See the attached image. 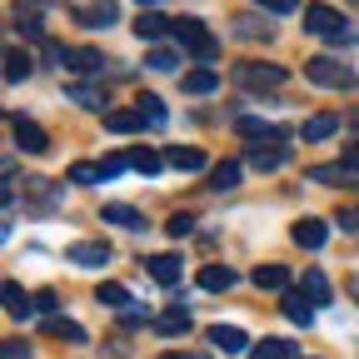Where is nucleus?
I'll list each match as a JSON object with an SVG mask.
<instances>
[{"label":"nucleus","mask_w":359,"mask_h":359,"mask_svg":"<svg viewBox=\"0 0 359 359\" xmlns=\"http://www.w3.org/2000/svg\"><path fill=\"white\" fill-rule=\"evenodd\" d=\"M140 11H155V0H140Z\"/></svg>","instance_id":"obj_45"},{"label":"nucleus","mask_w":359,"mask_h":359,"mask_svg":"<svg viewBox=\"0 0 359 359\" xmlns=\"http://www.w3.org/2000/svg\"><path fill=\"white\" fill-rule=\"evenodd\" d=\"M240 35H255V40H259V35H269V25H255L250 15H240Z\"/></svg>","instance_id":"obj_44"},{"label":"nucleus","mask_w":359,"mask_h":359,"mask_svg":"<svg viewBox=\"0 0 359 359\" xmlns=\"http://www.w3.org/2000/svg\"><path fill=\"white\" fill-rule=\"evenodd\" d=\"M80 20L85 25H110L115 20V6H110V0H100V6H80Z\"/></svg>","instance_id":"obj_32"},{"label":"nucleus","mask_w":359,"mask_h":359,"mask_svg":"<svg viewBox=\"0 0 359 359\" xmlns=\"http://www.w3.org/2000/svg\"><path fill=\"white\" fill-rule=\"evenodd\" d=\"M280 309H285V320H290V325H304V330L314 325V299H304V294H285Z\"/></svg>","instance_id":"obj_10"},{"label":"nucleus","mask_w":359,"mask_h":359,"mask_svg":"<svg viewBox=\"0 0 359 359\" xmlns=\"http://www.w3.org/2000/svg\"><path fill=\"white\" fill-rule=\"evenodd\" d=\"M35 309V299L15 285V280H6V314H15V320H25V314Z\"/></svg>","instance_id":"obj_20"},{"label":"nucleus","mask_w":359,"mask_h":359,"mask_svg":"<svg viewBox=\"0 0 359 359\" xmlns=\"http://www.w3.org/2000/svg\"><path fill=\"white\" fill-rule=\"evenodd\" d=\"M195 280H200V290H210V294H224V290H235V269H230V264H205Z\"/></svg>","instance_id":"obj_8"},{"label":"nucleus","mask_w":359,"mask_h":359,"mask_svg":"<svg viewBox=\"0 0 359 359\" xmlns=\"http://www.w3.org/2000/svg\"><path fill=\"white\" fill-rule=\"evenodd\" d=\"M285 160H290V145H255L250 150V165L255 170H280Z\"/></svg>","instance_id":"obj_13"},{"label":"nucleus","mask_w":359,"mask_h":359,"mask_svg":"<svg viewBox=\"0 0 359 359\" xmlns=\"http://www.w3.org/2000/svg\"><path fill=\"white\" fill-rule=\"evenodd\" d=\"M165 230H170L175 240H185V235L195 230V215H185V210H180V215H170V224H165Z\"/></svg>","instance_id":"obj_36"},{"label":"nucleus","mask_w":359,"mask_h":359,"mask_svg":"<svg viewBox=\"0 0 359 359\" xmlns=\"http://www.w3.org/2000/svg\"><path fill=\"white\" fill-rule=\"evenodd\" d=\"M334 224L354 235V230H359V210H339V215H334Z\"/></svg>","instance_id":"obj_41"},{"label":"nucleus","mask_w":359,"mask_h":359,"mask_svg":"<svg viewBox=\"0 0 359 359\" xmlns=\"http://www.w3.org/2000/svg\"><path fill=\"white\" fill-rule=\"evenodd\" d=\"M259 11H269V15H294L299 11V0H255Z\"/></svg>","instance_id":"obj_37"},{"label":"nucleus","mask_w":359,"mask_h":359,"mask_svg":"<svg viewBox=\"0 0 359 359\" xmlns=\"http://www.w3.org/2000/svg\"><path fill=\"white\" fill-rule=\"evenodd\" d=\"M290 354H294L290 339H259V344L250 349V359H290Z\"/></svg>","instance_id":"obj_28"},{"label":"nucleus","mask_w":359,"mask_h":359,"mask_svg":"<svg viewBox=\"0 0 359 359\" xmlns=\"http://www.w3.org/2000/svg\"><path fill=\"white\" fill-rule=\"evenodd\" d=\"M165 165H175V170H205V155L190 150V145H175V150H165Z\"/></svg>","instance_id":"obj_24"},{"label":"nucleus","mask_w":359,"mask_h":359,"mask_svg":"<svg viewBox=\"0 0 359 359\" xmlns=\"http://www.w3.org/2000/svg\"><path fill=\"white\" fill-rule=\"evenodd\" d=\"M95 299H100L105 309H130V290H125V285H100Z\"/></svg>","instance_id":"obj_31"},{"label":"nucleus","mask_w":359,"mask_h":359,"mask_svg":"<svg viewBox=\"0 0 359 359\" xmlns=\"http://www.w3.org/2000/svg\"><path fill=\"white\" fill-rule=\"evenodd\" d=\"M25 75H30V55L20 50V45H11V50H6V80H11V85H20Z\"/></svg>","instance_id":"obj_26"},{"label":"nucleus","mask_w":359,"mask_h":359,"mask_svg":"<svg viewBox=\"0 0 359 359\" xmlns=\"http://www.w3.org/2000/svg\"><path fill=\"white\" fill-rule=\"evenodd\" d=\"M140 115L160 130V125H165V105H160V95H140Z\"/></svg>","instance_id":"obj_35"},{"label":"nucleus","mask_w":359,"mask_h":359,"mask_svg":"<svg viewBox=\"0 0 359 359\" xmlns=\"http://www.w3.org/2000/svg\"><path fill=\"white\" fill-rule=\"evenodd\" d=\"M75 100H80L85 110H100V105H105V95H100V90H90V85H80V90H75Z\"/></svg>","instance_id":"obj_38"},{"label":"nucleus","mask_w":359,"mask_h":359,"mask_svg":"<svg viewBox=\"0 0 359 359\" xmlns=\"http://www.w3.org/2000/svg\"><path fill=\"white\" fill-rule=\"evenodd\" d=\"M170 35H175L180 45H185V50H190V55H195V60H200L205 70H210V60L219 55V40H215V35L205 30V20H195V15H175Z\"/></svg>","instance_id":"obj_1"},{"label":"nucleus","mask_w":359,"mask_h":359,"mask_svg":"<svg viewBox=\"0 0 359 359\" xmlns=\"http://www.w3.org/2000/svg\"><path fill=\"white\" fill-rule=\"evenodd\" d=\"M45 334H50V339H65V344H80V339H85V330H80L75 320H60V314L45 320Z\"/></svg>","instance_id":"obj_19"},{"label":"nucleus","mask_w":359,"mask_h":359,"mask_svg":"<svg viewBox=\"0 0 359 359\" xmlns=\"http://www.w3.org/2000/svg\"><path fill=\"white\" fill-rule=\"evenodd\" d=\"M235 85H245V90H280L285 70L280 65H264V60H240L235 65Z\"/></svg>","instance_id":"obj_3"},{"label":"nucleus","mask_w":359,"mask_h":359,"mask_svg":"<svg viewBox=\"0 0 359 359\" xmlns=\"http://www.w3.org/2000/svg\"><path fill=\"white\" fill-rule=\"evenodd\" d=\"M11 135H15V145L30 150V155H45V150H50V135H45L35 120H25V115H11Z\"/></svg>","instance_id":"obj_5"},{"label":"nucleus","mask_w":359,"mask_h":359,"mask_svg":"<svg viewBox=\"0 0 359 359\" xmlns=\"http://www.w3.org/2000/svg\"><path fill=\"white\" fill-rule=\"evenodd\" d=\"M145 269H150L155 285H175V280H180V259H175V255H150Z\"/></svg>","instance_id":"obj_12"},{"label":"nucleus","mask_w":359,"mask_h":359,"mask_svg":"<svg viewBox=\"0 0 359 359\" xmlns=\"http://www.w3.org/2000/svg\"><path fill=\"white\" fill-rule=\"evenodd\" d=\"M304 294H309L314 304H330V280L320 275V269H304Z\"/></svg>","instance_id":"obj_30"},{"label":"nucleus","mask_w":359,"mask_h":359,"mask_svg":"<svg viewBox=\"0 0 359 359\" xmlns=\"http://www.w3.org/2000/svg\"><path fill=\"white\" fill-rule=\"evenodd\" d=\"M160 359H190V354H160Z\"/></svg>","instance_id":"obj_46"},{"label":"nucleus","mask_w":359,"mask_h":359,"mask_svg":"<svg viewBox=\"0 0 359 359\" xmlns=\"http://www.w3.org/2000/svg\"><path fill=\"white\" fill-rule=\"evenodd\" d=\"M349 290H354V294H359V280H349Z\"/></svg>","instance_id":"obj_47"},{"label":"nucleus","mask_w":359,"mask_h":359,"mask_svg":"<svg viewBox=\"0 0 359 359\" xmlns=\"http://www.w3.org/2000/svg\"><path fill=\"white\" fill-rule=\"evenodd\" d=\"M304 75H309L314 85H330V90H349V85H354V70H349L344 60H334V55H314V60H304Z\"/></svg>","instance_id":"obj_2"},{"label":"nucleus","mask_w":359,"mask_h":359,"mask_svg":"<svg viewBox=\"0 0 359 359\" xmlns=\"http://www.w3.org/2000/svg\"><path fill=\"white\" fill-rule=\"evenodd\" d=\"M150 120L140 115V110H105V130H115V135H130V130H145Z\"/></svg>","instance_id":"obj_14"},{"label":"nucleus","mask_w":359,"mask_h":359,"mask_svg":"<svg viewBox=\"0 0 359 359\" xmlns=\"http://www.w3.org/2000/svg\"><path fill=\"white\" fill-rule=\"evenodd\" d=\"M170 25H175L170 15H160V11H140V20H135V35H140V40H160Z\"/></svg>","instance_id":"obj_15"},{"label":"nucleus","mask_w":359,"mask_h":359,"mask_svg":"<svg viewBox=\"0 0 359 359\" xmlns=\"http://www.w3.org/2000/svg\"><path fill=\"white\" fill-rule=\"evenodd\" d=\"M155 330H160V334H185V330H190V309H185V304H170L160 320H155Z\"/></svg>","instance_id":"obj_18"},{"label":"nucleus","mask_w":359,"mask_h":359,"mask_svg":"<svg viewBox=\"0 0 359 359\" xmlns=\"http://www.w3.org/2000/svg\"><path fill=\"white\" fill-rule=\"evenodd\" d=\"M235 185H240V165L235 160H219L210 170V190H235Z\"/></svg>","instance_id":"obj_21"},{"label":"nucleus","mask_w":359,"mask_h":359,"mask_svg":"<svg viewBox=\"0 0 359 359\" xmlns=\"http://www.w3.org/2000/svg\"><path fill=\"white\" fill-rule=\"evenodd\" d=\"M175 60H180V55L170 50V45H155V50L145 55V65H150V70H160V75H165V70H175Z\"/></svg>","instance_id":"obj_33"},{"label":"nucleus","mask_w":359,"mask_h":359,"mask_svg":"<svg viewBox=\"0 0 359 359\" xmlns=\"http://www.w3.org/2000/svg\"><path fill=\"white\" fill-rule=\"evenodd\" d=\"M65 259H75L80 269H95V264L110 259V245H105V240H75V245L65 250Z\"/></svg>","instance_id":"obj_6"},{"label":"nucleus","mask_w":359,"mask_h":359,"mask_svg":"<svg viewBox=\"0 0 359 359\" xmlns=\"http://www.w3.org/2000/svg\"><path fill=\"white\" fill-rule=\"evenodd\" d=\"M55 304H60L55 290H40V294H35V309H40V314H55Z\"/></svg>","instance_id":"obj_40"},{"label":"nucleus","mask_w":359,"mask_h":359,"mask_svg":"<svg viewBox=\"0 0 359 359\" xmlns=\"http://www.w3.org/2000/svg\"><path fill=\"white\" fill-rule=\"evenodd\" d=\"M255 285H259V290H285V285H290V269H285V264H259V269H255Z\"/></svg>","instance_id":"obj_22"},{"label":"nucleus","mask_w":359,"mask_h":359,"mask_svg":"<svg viewBox=\"0 0 359 359\" xmlns=\"http://www.w3.org/2000/svg\"><path fill=\"white\" fill-rule=\"evenodd\" d=\"M344 165H349V170H354V175H359V135H354V140H349V145H344Z\"/></svg>","instance_id":"obj_43"},{"label":"nucleus","mask_w":359,"mask_h":359,"mask_svg":"<svg viewBox=\"0 0 359 359\" xmlns=\"http://www.w3.org/2000/svg\"><path fill=\"white\" fill-rule=\"evenodd\" d=\"M210 344L224 354H240V349H250V334L240 325H210Z\"/></svg>","instance_id":"obj_7"},{"label":"nucleus","mask_w":359,"mask_h":359,"mask_svg":"<svg viewBox=\"0 0 359 359\" xmlns=\"http://www.w3.org/2000/svg\"><path fill=\"white\" fill-rule=\"evenodd\" d=\"M15 25L25 30V40H45V25H40V11H35V6H30V11L15 6Z\"/></svg>","instance_id":"obj_29"},{"label":"nucleus","mask_w":359,"mask_h":359,"mask_svg":"<svg viewBox=\"0 0 359 359\" xmlns=\"http://www.w3.org/2000/svg\"><path fill=\"white\" fill-rule=\"evenodd\" d=\"M180 85H185V95H215V90H219V75L200 65V70H190V75L180 80Z\"/></svg>","instance_id":"obj_17"},{"label":"nucleus","mask_w":359,"mask_h":359,"mask_svg":"<svg viewBox=\"0 0 359 359\" xmlns=\"http://www.w3.org/2000/svg\"><path fill=\"white\" fill-rule=\"evenodd\" d=\"M6 359H30V344L25 339H6Z\"/></svg>","instance_id":"obj_42"},{"label":"nucleus","mask_w":359,"mask_h":359,"mask_svg":"<svg viewBox=\"0 0 359 359\" xmlns=\"http://www.w3.org/2000/svg\"><path fill=\"white\" fill-rule=\"evenodd\" d=\"M130 155V170H140V175H160L165 170V155H155V150H125Z\"/></svg>","instance_id":"obj_27"},{"label":"nucleus","mask_w":359,"mask_h":359,"mask_svg":"<svg viewBox=\"0 0 359 359\" xmlns=\"http://www.w3.org/2000/svg\"><path fill=\"white\" fill-rule=\"evenodd\" d=\"M100 170H105V180H115L120 170H130V155H105V160H100Z\"/></svg>","instance_id":"obj_39"},{"label":"nucleus","mask_w":359,"mask_h":359,"mask_svg":"<svg viewBox=\"0 0 359 359\" xmlns=\"http://www.w3.org/2000/svg\"><path fill=\"white\" fill-rule=\"evenodd\" d=\"M70 180H75V185H95V180H105V170L90 165V160H80V165H70Z\"/></svg>","instance_id":"obj_34"},{"label":"nucleus","mask_w":359,"mask_h":359,"mask_svg":"<svg viewBox=\"0 0 359 359\" xmlns=\"http://www.w3.org/2000/svg\"><path fill=\"white\" fill-rule=\"evenodd\" d=\"M309 180H320V185H359V175H354L344 160H339V165H314Z\"/></svg>","instance_id":"obj_11"},{"label":"nucleus","mask_w":359,"mask_h":359,"mask_svg":"<svg viewBox=\"0 0 359 359\" xmlns=\"http://www.w3.org/2000/svg\"><path fill=\"white\" fill-rule=\"evenodd\" d=\"M334 130H339V115H309L304 120V140H330Z\"/></svg>","instance_id":"obj_25"},{"label":"nucleus","mask_w":359,"mask_h":359,"mask_svg":"<svg viewBox=\"0 0 359 359\" xmlns=\"http://www.w3.org/2000/svg\"><path fill=\"white\" fill-rule=\"evenodd\" d=\"M290 235H294V245H304V250H320L325 235H330V224H325V219H299Z\"/></svg>","instance_id":"obj_9"},{"label":"nucleus","mask_w":359,"mask_h":359,"mask_svg":"<svg viewBox=\"0 0 359 359\" xmlns=\"http://www.w3.org/2000/svg\"><path fill=\"white\" fill-rule=\"evenodd\" d=\"M60 65L90 75V70H100V50H85V45H80V50H65V55H60Z\"/></svg>","instance_id":"obj_23"},{"label":"nucleus","mask_w":359,"mask_h":359,"mask_svg":"<svg viewBox=\"0 0 359 359\" xmlns=\"http://www.w3.org/2000/svg\"><path fill=\"white\" fill-rule=\"evenodd\" d=\"M100 219L120 224V230H140V224H145V215L135 210V205H105V210H100Z\"/></svg>","instance_id":"obj_16"},{"label":"nucleus","mask_w":359,"mask_h":359,"mask_svg":"<svg viewBox=\"0 0 359 359\" xmlns=\"http://www.w3.org/2000/svg\"><path fill=\"white\" fill-rule=\"evenodd\" d=\"M304 30L330 35V40H349V30L339 25V11H330V6H304Z\"/></svg>","instance_id":"obj_4"}]
</instances>
